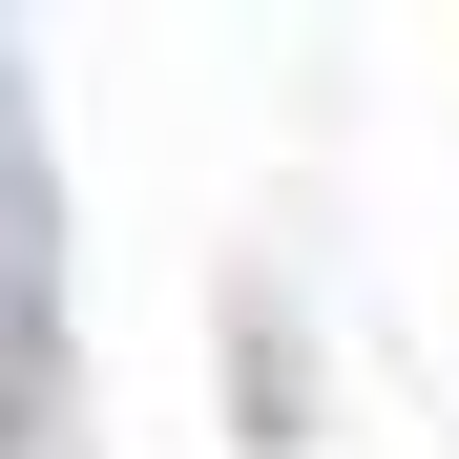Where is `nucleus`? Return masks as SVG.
<instances>
[{"instance_id": "obj_1", "label": "nucleus", "mask_w": 459, "mask_h": 459, "mask_svg": "<svg viewBox=\"0 0 459 459\" xmlns=\"http://www.w3.org/2000/svg\"><path fill=\"white\" fill-rule=\"evenodd\" d=\"M42 397H63V209L22 146V63H0V418L42 438Z\"/></svg>"}]
</instances>
